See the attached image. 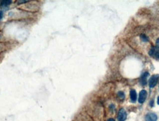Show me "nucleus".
Segmentation results:
<instances>
[{
  "instance_id": "4468645a",
  "label": "nucleus",
  "mask_w": 159,
  "mask_h": 121,
  "mask_svg": "<svg viewBox=\"0 0 159 121\" xmlns=\"http://www.w3.org/2000/svg\"><path fill=\"white\" fill-rule=\"evenodd\" d=\"M107 121H115L114 119H112V118H110V119H108Z\"/></svg>"
},
{
  "instance_id": "f03ea898",
  "label": "nucleus",
  "mask_w": 159,
  "mask_h": 121,
  "mask_svg": "<svg viewBox=\"0 0 159 121\" xmlns=\"http://www.w3.org/2000/svg\"><path fill=\"white\" fill-rule=\"evenodd\" d=\"M159 75H153L150 77V79L149 80V86L150 88H153L156 85V84L159 81Z\"/></svg>"
},
{
  "instance_id": "f8f14e48",
  "label": "nucleus",
  "mask_w": 159,
  "mask_h": 121,
  "mask_svg": "<svg viewBox=\"0 0 159 121\" xmlns=\"http://www.w3.org/2000/svg\"><path fill=\"white\" fill-rule=\"evenodd\" d=\"M155 56H156V58H158V59H159V52H158V53H156Z\"/></svg>"
},
{
  "instance_id": "0eeeda50",
  "label": "nucleus",
  "mask_w": 159,
  "mask_h": 121,
  "mask_svg": "<svg viewBox=\"0 0 159 121\" xmlns=\"http://www.w3.org/2000/svg\"><path fill=\"white\" fill-rule=\"evenodd\" d=\"M12 3V1H10V0H6V1H1V7H7L9 4H10Z\"/></svg>"
},
{
  "instance_id": "9d476101",
  "label": "nucleus",
  "mask_w": 159,
  "mask_h": 121,
  "mask_svg": "<svg viewBox=\"0 0 159 121\" xmlns=\"http://www.w3.org/2000/svg\"><path fill=\"white\" fill-rule=\"evenodd\" d=\"M156 47L159 49V38H158L157 40H156Z\"/></svg>"
},
{
  "instance_id": "f257e3e1",
  "label": "nucleus",
  "mask_w": 159,
  "mask_h": 121,
  "mask_svg": "<svg viewBox=\"0 0 159 121\" xmlns=\"http://www.w3.org/2000/svg\"><path fill=\"white\" fill-rule=\"evenodd\" d=\"M127 118V113L125 110V109L122 108L120 109V110L119 111L118 113V116H117V119L119 121H125Z\"/></svg>"
},
{
  "instance_id": "ddd939ff",
  "label": "nucleus",
  "mask_w": 159,
  "mask_h": 121,
  "mask_svg": "<svg viewBox=\"0 0 159 121\" xmlns=\"http://www.w3.org/2000/svg\"><path fill=\"white\" fill-rule=\"evenodd\" d=\"M153 103H154V101H153H153H151V102H150V106H153Z\"/></svg>"
},
{
  "instance_id": "39448f33",
  "label": "nucleus",
  "mask_w": 159,
  "mask_h": 121,
  "mask_svg": "<svg viewBox=\"0 0 159 121\" xmlns=\"http://www.w3.org/2000/svg\"><path fill=\"white\" fill-rule=\"evenodd\" d=\"M149 76V73L148 72H145L144 74H143L142 76H141V79H140V82L141 84L144 86L147 84V77Z\"/></svg>"
},
{
  "instance_id": "7ed1b4c3",
  "label": "nucleus",
  "mask_w": 159,
  "mask_h": 121,
  "mask_svg": "<svg viewBox=\"0 0 159 121\" xmlns=\"http://www.w3.org/2000/svg\"><path fill=\"white\" fill-rule=\"evenodd\" d=\"M158 117L156 114L153 112H150L146 115L145 116V121H157Z\"/></svg>"
},
{
  "instance_id": "423d86ee",
  "label": "nucleus",
  "mask_w": 159,
  "mask_h": 121,
  "mask_svg": "<svg viewBox=\"0 0 159 121\" xmlns=\"http://www.w3.org/2000/svg\"><path fill=\"white\" fill-rule=\"evenodd\" d=\"M130 100L133 103H135L137 99V94L135 90H131L130 92Z\"/></svg>"
},
{
  "instance_id": "6e6552de",
  "label": "nucleus",
  "mask_w": 159,
  "mask_h": 121,
  "mask_svg": "<svg viewBox=\"0 0 159 121\" xmlns=\"http://www.w3.org/2000/svg\"><path fill=\"white\" fill-rule=\"evenodd\" d=\"M141 38H142V39L143 40L144 42H147V41L148 40V38H147L146 35H142Z\"/></svg>"
},
{
  "instance_id": "1a4fd4ad",
  "label": "nucleus",
  "mask_w": 159,
  "mask_h": 121,
  "mask_svg": "<svg viewBox=\"0 0 159 121\" xmlns=\"http://www.w3.org/2000/svg\"><path fill=\"white\" fill-rule=\"evenodd\" d=\"M118 95H119V97H120L121 98H124V97H125V94L123 93V92H119Z\"/></svg>"
},
{
  "instance_id": "2eb2a0df",
  "label": "nucleus",
  "mask_w": 159,
  "mask_h": 121,
  "mask_svg": "<svg viewBox=\"0 0 159 121\" xmlns=\"http://www.w3.org/2000/svg\"><path fill=\"white\" fill-rule=\"evenodd\" d=\"M157 104L159 105V96L158 97V99H157Z\"/></svg>"
},
{
  "instance_id": "9b49d317",
  "label": "nucleus",
  "mask_w": 159,
  "mask_h": 121,
  "mask_svg": "<svg viewBox=\"0 0 159 121\" xmlns=\"http://www.w3.org/2000/svg\"><path fill=\"white\" fill-rule=\"evenodd\" d=\"M3 14H4L3 12L2 11H0V20L3 18Z\"/></svg>"
},
{
  "instance_id": "20e7f679",
  "label": "nucleus",
  "mask_w": 159,
  "mask_h": 121,
  "mask_svg": "<svg viewBox=\"0 0 159 121\" xmlns=\"http://www.w3.org/2000/svg\"><path fill=\"white\" fill-rule=\"evenodd\" d=\"M147 91L142 90L139 93V102L140 104H143L145 101L146 98H147Z\"/></svg>"
}]
</instances>
